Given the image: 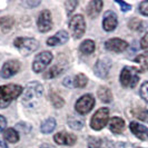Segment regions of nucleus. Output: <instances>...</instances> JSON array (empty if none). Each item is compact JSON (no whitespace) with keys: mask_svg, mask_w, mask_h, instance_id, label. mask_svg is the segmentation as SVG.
Listing matches in <instances>:
<instances>
[{"mask_svg":"<svg viewBox=\"0 0 148 148\" xmlns=\"http://www.w3.org/2000/svg\"><path fill=\"white\" fill-rule=\"evenodd\" d=\"M44 94V87L37 82H29L23 90L22 104L29 108L35 107L39 103Z\"/></svg>","mask_w":148,"mask_h":148,"instance_id":"obj_1","label":"nucleus"},{"mask_svg":"<svg viewBox=\"0 0 148 148\" xmlns=\"http://www.w3.org/2000/svg\"><path fill=\"white\" fill-rule=\"evenodd\" d=\"M22 92V87L19 85L10 84L3 85L0 87V108H5L10 104L14 99L20 96Z\"/></svg>","mask_w":148,"mask_h":148,"instance_id":"obj_2","label":"nucleus"},{"mask_svg":"<svg viewBox=\"0 0 148 148\" xmlns=\"http://www.w3.org/2000/svg\"><path fill=\"white\" fill-rule=\"evenodd\" d=\"M138 74H139V70L136 67H124L119 77L121 86L125 88H135L139 82Z\"/></svg>","mask_w":148,"mask_h":148,"instance_id":"obj_3","label":"nucleus"},{"mask_svg":"<svg viewBox=\"0 0 148 148\" xmlns=\"http://www.w3.org/2000/svg\"><path fill=\"white\" fill-rule=\"evenodd\" d=\"M15 47L21 52L22 55H30L35 52L39 48V42L38 40L34 38H23L18 37L14 41Z\"/></svg>","mask_w":148,"mask_h":148,"instance_id":"obj_4","label":"nucleus"},{"mask_svg":"<svg viewBox=\"0 0 148 148\" xmlns=\"http://www.w3.org/2000/svg\"><path fill=\"white\" fill-rule=\"evenodd\" d=\"M109 119V109L108 108H100L94 114L90 120V127L94 130H101L108 123Z\"/></svg>","mask_w":148,"mask_h":148,"instance_id":"obj_5","label":"nucleus"},{"mask_svg":"<svg viewBox=\"0 0 148 148\" xmlns=\"http://www.w3.org/2000/svg\"><path fill=\"white\" fill-rule=\"evenodd\" d=\"M69 28L71 30V35L75 39H79L84 36L86 30V22L82 15L74 16L69 21Z\"/></svg>","mask_w":148,"mask_h":148,"instance_id":"obj_6","label":"nucleus"},{"mask_svg":"<svg viewBox=\"0 0 148 148\" xmlns=\"http://www.w3.org/2000/svg\"><path fill=\"white\" fill-rule=\"evenodd\" d=\"M95 106V98L90 94H86L82 96L75 105V109L79 115H86Z\"/></svg>","mask_w":148,"mask_h":148,"instance_id":"obj_7","label":"nucleus"},{"mask_svg":"<svg viewBox=\"0 0 148 148\" xmlns=\"http://www.w3.org/2000/svg\"><path fill=\"white\" fill-rule=\"evenodd\" d=\"M52 53L50 51H42L40 53H38L35 57L34 62H32V70L35 73H41L47 68V66L51 62L52 60Z\"/></svg>","mask_w":148,"mask_h":148,"instance_id":"obj_8","label":"nucleus"},{"mask_svg":"<svg viewBox=\"0 0 148 148\" xmlns=\"http://www.w3.org/2000/svg\"><path fill=\"white\" fill-rule=\"evenodd\" d=\"M111 68V59L109 57H101L96 61L94 71L99 78H106Z\"/></svg>","mask_w":148,"mask_h":148,"instance_id":"obj_9","label":"nucleus"},{"mask_svg":"<svg viewBox=\"0 0 148 148\" xmlns=\"http://www.w3.org/2000/svg\"><path fill=\"white\" fill-rule=\"evenodd\" d=\"M37 27L40 32H48L52 28V18L49 10H42L37 20Z\"/></svg>","mask_w":148,"mask_h":148,"instance_id":"obj_10","label":"nucleus"},{"mask_svg":"<svg viewBox=\"0 0 148 148\" xmlns=\"http://www.w3.org/2000/svg\"><path fill=\"white\" fill-rule=\"evenodd\" d=\"M19 70H20V62L18 60L11 59L3 64L0 75L2 78H10V77L15 76Z\"/></svg>","mask_w":148,"mask_h":148,"instance_id":"obj_11","label":"nucleus"},{"mask_svg":"<svg viewBox=\"0 0 148 148\" xmlns=\"http://www.w3.org/2000/svg\"><path fill=\"white\" fill-rule=\"evenodd\" d=\"M128 47L127 41L123 40V39H119V38H111L109 40H107L105 42V48L109 51L114 52H123L125 51Z\"/></svg>","mask_w":148,"mask_h":148,"instance_id":"obj_12","label":"nucleus"},{"mask_svg":"<svg viewBox=\"0 0 148 148\" xmlns=\"http://www.w3.org/2000/svg\"><path fill=\"white\" fill-rule=\"evenodd\" d=\"M53 140L58 145H65V146H74L77 141V137L74 134L67 133V132H59L53 136Z\"/></svg>","mask_w":148,"mask_h":148,"instance_id":"obj_13","label":"nucleus"},{"mask_svg":"<svg viewBox=\"0 0 148 148\" xmlns=\"http://www.w3.org/2000/svg\"><path fill=\"white\" fill-rule=\"evenodd\" d=\"M117 25H118L117 15L111 10L106 11V14L104 15V19H103V28H104V30L112 31V30L116 29Z\"/></svg>","mask_w":148,"mask_h":148,"instance_id":"obj_14","label":"nucleus"},{"mask_svg":"<svg viewBox=\"0 0 148 148\" xmlns=\"http://www.w3.org/2000/svg\"><path fill=\"white\" fill-rule=\"evenodd\" d=\"M68 39H69L68 32L65 31V30H60L55 36H52V37L47 39V45L50 46V47L59 46V45H64L65 42H67Z\"/></svg>","mask_w":148,"mask_h":148,"instance_id":"obj_15","label":"nucleus"},{"mask_svg":"<svg viewBox=\"0 0 148 148\" xmlns=\"http://www.w3.org/2000/svg\"><path fill=\"white\" fill-rule=\"evenodd\" d=\"M129 128L132 130V133L141 140L146 139V137L148 136V129L147 127H145L144 125H140L136 121H132L130 125H129Z\"/></svg>","mask_w":148,"mask_h":148,"instance_id":"obj_16","label":"nucleus"},{"mask_svg":"<svg viewBox=\"0 0 148 148\" xmlns=\"http://www.w3.org/2000/svg\"><path fill=\"white\" fill-rule=\"evenodd\" d=\"M109 129L114 134H121L125 130V120L120 117H112L109 120Z\"/></svg>","mask_w":148,"mask_h":148,"instance_id":"obj_17","label":"nucleus"},{"mask_svg":"<svg viewBox=\"0 0 148 148\" xmlns=\"http://www.w3.org/2000/svg\"><path fill=\"white\" fill-rule=\"evenodd\" d=\"M103 9V1L100 0H92L90 1L87 6V14L90 18H96L97 16L100 14Z\"/></svg>","mask_w":148,"mask_h":148,"instance_id":"obj_18","label":"nucleus"},{"mask_svg":"<svg viewBox=\"0 0 148 148\" xmlns=\"http://www.w3.org/2000/svg\"><path fill=\"white\" fill-rule=\"evenodd\" d=\"M135 62L138 64V70L139 73H145L148 70V52H144L138 55L136 58H135Z\"/></svg>","mask_w":148,"mask_h":148,"instance_id":"obj_19","label":"nucleus"},{"mask_svg":"<svg viewBox=\"0 0 148 148\" xmlns=\"http://www.w3.org/2000/svg\"><path fill=\"white\" fill-rule=\"evenodd\" d=\"M98 97L103 103H106V104L112 101V94H111L110 89L108 87H105V86L99 87V89H98Z\"/></svg>","mask_w":148,"mask_h":148,"instance_id":"obj_20","label":"nucleus"},{"mask_svg":"<svg viewBox=\"0 0 148 148\" xmlns=\"http://www.w3.org/2000/svg\"><path fill=\"white\" fill-rule=\"evenodd\" d=\"M3 138L5 140L11 144H15L19 140V134L14 128H8L3 132Z\"/></svg>","mask_w":148,"mask_h":148,"instance_id":"obj_21","label":"nucleus"},{"mask_svg":"<svg viewBox=\"0 0 148 148\" xmlns=\"http://www.w3.org/2000/svg\"><path fill=\"white\" fill-rule=\"evenodd\" d=\"M14 23H15V20L12 17H7V16L1 17L0 18V29L3 32H8L14 27Z\"/></svg>","mask_w":148,"mask_h":148,"instance_id":"obj_22","label":"nucleus"},{"mask_svg":"<svg viewBox=\"0 0 148 148\" xmlns=\"http://www.w3.org/2000/svg\"><path fill=\"white\" fill-rule=\"evenodd\" d=\"M67 121H68L69 127L75 129V130H79L84 127V120L80 117H77L74 115H70L67 119Z\"/></svg>","mask_w":148,"mask_h":148,"instance_id":"obj_23","label":"nucleus"},{"mask_svg":"<svg viewBox=\"0 0 148 148\" xmlns=\"http://www.w3.org/2000/svg\"><path fill=\"white\" fill-rule=\"evenodd\" d=\"M55 128H56V120H55V118H48L41 124L40 130H41V133L44 134H50L55 130Z\"/></svg>","mask_w":148,"mask_h":148,"instance_id":"obj_24","label":"nucleus"},{"mask_svg":"<svg viewBox=\"0 0 148 148\" xmlns=\"http://www.w3.org/2000/svg\"><path fill=\"white\" fill-rule=\"evenodd\" d=\"M95 48H96L95 42L92 40H90V39H87V40L82 42L80 47H79V50L82 53H85V55H90V53H92L95 51Z\"/></svg>","mask_w":148,"mask_h":148,"instance_id":"obj_25","label":"nucleus"},{"mask_svg":"<svg viewBox=\"0 0 148 148\" xmlns=\"http://www.w3.org/2000/svg\"><path fill=\"white\" fill-rule=\"evenodd\" d=\"M49 98H50V101H51L52 106H53L55 108H62V107L65 106V100H64L62 97H60L57 92L50 91Z\"/></svg>","mask_w":148,"mask_h":148,"instance_id":"obj_26","label":"nucleus"},{"mask_svg":"<svg viewBox=\"0 0 148 148\" xmlns=\"http://www.w3.org/2000/svg\"><path fill=\"white\" fill-rule=\"evenodd\" d=\"M88 84V78L84 74H78L74 79V86L76 88H84Z\"/></svg>","mask_w":148,"mask_h":148,"instance_id":"obj_27","label":"nucleus"},{"mask_svg":"<svg viewBox=\"0 0 148 148\" xmlns=\"http://www.w3.org/2000/svg\"><path fill=\"white\" fill-rule=\"evenodd\" d=\"M133 115L136 118L140 119L145 123H148V109L145 108H136L133 110Z\"/></svg>","mask_w":148,"mask_h":148,"instance_id":"obj_28","label":"nucleus"},{"mask_svg":"<svg viewBox=\"0 0 148 148\" xmlns=\"http://www.w3.org/2000/svg\"><path fill=\"white\" fill-rule=\"evenodd\" d=\"M61 73H62V69H61V68H59L58 66H53V67H51L48 71H46V74H45V78H46V79L55 78V77L59 76Z\"/></svg>","mask_w":148,"mask_h":148,"instance_id":"obj_29","label":"nucleus"},{"mask_svg":"<svg viewBox=\"0 0 148 148\" xmlns=\"http://www.w3.org/2000/svg\"><path fill=\"white\" fill-rule=\"evenodd\" d=\"M101 144H103V140L100 138H97V137L90 136V137H88V139H87L88 148H100L101 147Z\"/></svg>","mask_w":148,"mask_h":148,"instance_id":"obj_30","label":"nucleus"},{"mask_svg":"<svg viewBox=\"0 0 148 148\" xmlns=\"http://www.w3.org/2000/svg\"><path fill=\"white\" fill-rule=\"evenodd\" d=\"M128 26H129V28L133 30H137V31H140L143 30V22L141 20L139 19H137V18H133L130 21L128 22Z\"/></svg>","mask_w":148,"mask_h":148,"instance_id":"obj_31","label":"nucleus"},{"mask_svg":"<svg viewBox=\"0 0 148 148\" xmlns=\"http://www.w3.org/2000/svg\"><path fill=\"white\" fill-rule=\"evenodd\" d=\"M77 5H78V1H76V0H68L66 1V3H65V6H66V11H67V15L69 16L73 11H74L76 7H77Z\"/></svg>","mask_w":148,"mask_h":148,"instance_id":"obj_32","label":"nucleus"},{"mask_svg":"<svg viewBox=\"0 0 148 148\" xmlns=\"http://www.w3.org/2000/svg\"><path fill=\"white\" fill-rule=\"evenodd\" d=\"M140 96L141 98L148 104V82H145L140 87Z\"/></svg>","mask_w":148,"mask_h":148,"instance_id":"obj_33","label":"nucleus"},{"mask_svg":"<svg viewBox=\"0 0 148 148\" xmlns=\"http://www.w3.org/2000/svg\"><path fill=\"white\" fill-rule=\"evenodd\" d=\"M139 11L141 15L148 16V1H143L139 5Z\"/></svg>","mask_w":148,"mask_h":148,"instance_id":"obj_34","label":"nucleus"},{"mask_svg":"<svg viewBox=\"0 0 148 148\" xmlns=\"http://www.w3.org/2000/svg\"><path fill=\"white\" fill-rule=\"evenodd\" d=\"M116 2L118 3L119 6H120V8H121V11H129V10L132 9V6H130V5H128V3H127V2H125V1L117 0Z\"/></svg>","mask_w":148,"mask_h":148,"instance_id":"obj_35","label":"nucleus"},{"mask_svg":"<svg viewBox=\"0 0 148 148\" xmlns=\"http://www.w3.org/2000/svg\"><path fill=\"white\" fill-rule=\"evenodd\" d=\"M140 47L143 48V49H146V50H148V32H146V34H145V36L141 38Z\"/></svg>","mask_w":148,"mask_h":148,"instance_id":"obj_36","label":"nucleus"},{"mask_svg":"<svg viewBox=\"0 0 148 148\" xmlns=\"http://www.w3.org/2000/svg\"><path fill=\"white\" fill-rule=\"evenodd\" d=\"M6 125H7V120H6V118H5L3 116H1V115H0V133L5 130Z\"/></svg>","mask_w":148,"mask_h":148,"instance_id":"obj_37","label":"nucleus"},{"mask_svg":"<svg viewBox=\"0 0 148 148\" xmlns=\"http://www.w3.org/2000/svg\"><path fill=\"white\" fill-rule=\"evenodd\" d=\"M64 85L66 86V87H71L73 86V82H71V79H70V77H66L65 79H64Z\"/></svg>","mask_w":148,"mask_h":148,"instance_id":"obj_38","label":"nucleus"},{"mask_svg":"<svg viewBox=\"0 0 148 148\" xmlns=\"http://www.w3.org/2000/svg\"><path fill=\"white\" fill-rule=\"evenodd\" d=\"M40 3V1H26L25 5L26 6H30V7H36Z\"/></svg>","mask_w":148,"mask_h":148,"instance_id":"obj_39","label":"nucleus"},{"mask_svg":"<svg viewBox=\"0 0 148 148\" xmlns=\"http://www.w3.org/2000/svg\"><path fill=\"white\" fill-rule=\"evenodd\" d=\"M40 148H56V147L50 145V144H42V145L40 146Z\"/></svg>","mask_w":148,"mask_h":148,"instance_id":"obj_40","label":"nucleus"},{"mask_svg":"<svg viewBox=\"0 0 148 148\" xmlns=\"http://www.w3.org/2000/svg\"><path fill=\"white\" fill-rule=\"evenodd\" d=\"M0 148H8L7 144L3 140H1V139H0Z\"/></svg>","mask_w":148,"mask_h":148,"instance_id":"obj_41","label":"nucleus"}]
</instances>
